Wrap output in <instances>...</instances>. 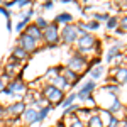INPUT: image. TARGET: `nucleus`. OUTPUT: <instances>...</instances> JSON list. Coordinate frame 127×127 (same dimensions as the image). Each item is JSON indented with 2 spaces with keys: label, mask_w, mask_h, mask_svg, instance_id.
Wrapping results in <instances>:
<instances>
[{
  "label": "nucleus",
  "mask_w": 127,
  "mask_h": 127,
  "mask_svg": "<svg viewBox=\"0 0 127 127\" xmlns=\"http://www.w3.org/2000/svg\"><path fill=\"white\" fill-rule=\"evenodd\" d=\"M66 68L71 69V71H75L76 75L81 76L85 71L90 69V63H88L87 56H81V54H78V53H73V54L68 58V61H66Z\"/></svg>",
  "instance_id": "obj_1"
},
{
  "label": "nucleus",
  "mask_w": 127,
  "mask_h": 127,
  "mask_svg": "<svg viewBox=\"0 0 127 127\" xmlns=\"http://www.w3.org/2000/svg\"><path fill=\"white\" fill-rule=\"evenodd\" d=\"M41 93H42V97H44L49 103H51V107L61 105V102H63V100H64V97H66L61 90L54 88L53 85H48V83H44V85L41 87Z\"/></svg>",
  "instance_id": "obj_2"
},
{
  "label": "nucleus",
  "mask_w": 127,
  "mask_h": 127,
  "mask_svg": "<svg viewBox=\"0 0 127 127\" xmlns=\"http://www.w3.org/2000/svg\"><path fill=\"white\" fill-rule=\"evenodd\" d=\"M93 97H95L97 108H105V110H108V107H110V105H112V103H114V102L119 98V95L110 93V92H107L105 88L102 87L97 93H93Z\"/></svg>",
  "instance_id": "obj_3"
},
{
  "label": "nucleus",
  "mask_w": 127,
  "mask_h": 127,
  "mask_svg": "<svg viewBox=\"0 0 127 127\" xmlns=\"http://www.w3.org/2000/svg\"><path fill=\"white\" fill-rule=\"evenodd\" d=\"M59 39L63 44L66 46H73L76 39H78V29H76V24H66L59 29Z\"/></svg>",
  "instance_id": "obj_4"
},
{
  "label": "nucleus",
  "mask_w": 127,
  "mask_h": 127,
  "mask_svg": "<svg viewBox=\"0 0 127 127\" xmlns=\"http://www.w3.org/2000/svg\"><path fill=\"white\" fill-rule=\"evenodd\" d=\"M42 41L46 42L48 48H54L58 46L61 39H59V27L54 22H49V26L42 31Z\"/></svg>",
  "instance_id": "obj_5"
},
{
  "label": "nucleus",
  "mask_w": 127,
  "mask_h": 127,
  "mask_svg": "<svg viewBox=\"0 0 127 127\" xmlns=\"http://www.w3.org/2000/svg\"><path fill=\"white\" fill-rule=\"evenodd\" d=\"M17 46L22 48L27 54H31V53H36V51L39 49V42L36 39H32L31 36H27L26 32H22L19 36V39H17Z\"/></svg>",
  "instance_id": "obj_6"
},
{
  "label": "nucleus",
  "mask_w": 127,
  "mask_h": 127,
  "mask_svg": "<svg viewBox=\"0 0 127 127\" xmlns=\"http://www.w3.org/2000/svg\"><path fill=\"white\" fill-rule=\"evenodd\" d=\"M95 92H97V83H95L93 80H87V81L81 85V88L76 92V98L80 100V103H83V102H85L90 95H93Z\"/></svg>",
  "instance_id": "obj_7"
},
{
  "label": "nucleus",
  "mask_w": 127,
  "mask_h": 127,
  "mask_svg": "<svg viewBox=\"0 0 127 127\" xmlns=\"http://www.w3.org/2000/svg\"><path fill=\"white\" fill-rule=\"evenodd\" d=\"M110 76H112V83L114 85L122 87V85L127 83V68L126 66H119V68L114 66L112 71H110Z\"/></svg>",
  "instance_id": "obj_8"
},
{
  "label": "nucleus",
  "mask_w": 127,
  "mask_h": 127,
  "mask_svg": "<svg viewBox=\"0 0 127 127\" xmlns=\"http://www.w3.org/2000/svg\"><path fill=\"white\" fill-rule=\"evenodd\" d=\"M20 69H22V66H20L19 61L10 58V61L7 63V66L3 69V73H5L10 80H17V78H20Z\"/></svg>",
  "instance_id": "obj_9"
},
{
  "label": "nucleus",
  "mask_w": 127,
  "mask_h": 127,
  "mask_svg": "<svg viewBox=\"0 0 127 127\" xmlns=\"http://www.w3.org/2000/svg\"><path fill=\"white\" fill-rule=\"evenodd\" d=\"M20 120H22L24 126H34V124H37V108L26 107L24 114L20 115Z\"/></svg>",
  "instance_id": "obj_10"
},
{
  "label": "nucleus",
  "mask_w": 127,
  "mask_h": 127,
  "mask_svg": "<svg viewBox=\"0 0 127 127\" xmlns=\"http://www.w3.org/2000/svg\"><path fill=\"white\" fill-rule=\"evenodd\" d=\"M7 90H9L10 93H14V95H22V97H24V93L27 92V85L20 78H17V80H12V81H10Z\"/></svg>",
  "instance_id": "obj_11"
},
{
  "label": "nucleus",
  "mask_w": 127,
  "mask_h": 127,
  "mask_svg": "<svg viewBox=\"0 0 127 127\" xmlns=\"http://www.w3.org/2000/svg\"><path fill=\"white\" fill-rule=\"evenodd\" d=\"M61 76L69 83V87H76V85H78V81H80V78H81L80 75H76L75 71L68 69L66 66H61Z\"/></svg>",
  "instance_id": "obj_12"
},
{
  "label": "nucleus",
  "mask_w": 127,
  "mask_h": 127,
  "mask_svg": "<svg viewBox=\"0 0 127 127\" xmlns=\"http://www.w3.org/2000/svg\"><path fill=\"white\" fill-rule=\"evenodd\" d=\"M122 48H124V44L122 42H114L112 46H108L107 49V54H105V59H107V63H112L114 58L122 53Z\"/></svg>",
  "instance_id": "obj_13"
},
{
  "label": "nucleus",
  "mask_w": 127,
  "mask_h": 127,
  "mask_svg": "<svg viewBox=\"0 0 127 127\" xmlns=\"http://www.w3.org/2000/svg\"><path fill=\"white\" fill-rule=\"evenodd\" d=\"M24 32H26L27 36H31L32 39H36L41 44V41H42V31H41L39 27L34 24V22H32V24H29V26L26 27V31H24Z\"/></svg>",
  "instance_id": "obj_14"
},
{
  "label": "nucleus",
  "mask_w": 127,
  "mask_h": 127,
  "mask_svg": "<svg viewBox=\"0 0 127 127\" xmlns=\"http://www.w3.org/2000/svg\"><path fill=\"white\" fill-rule=\"evenodd\" d=\"M97 112V108H90V107H81L76 112V117H78V120H81L83 124H87L88 120H90V117L93 115Z\"/></svg>",
  "instance_id": "obj_15"
},
{
  "label": "nucleus",
  "mask_w": 127,
  "mask_h": 127,
  "mask_svg": "<svg viewBox=\"0 0 127 127\" xmlns=\"http://www.w3.org/2000/svg\"><path fill=\"white\" fill-rule=\"evenodd\" d=\"M48 85H53L54 88H58V90H61L63 93H64V92H66V90L69 88V83H68V81H66L64 78H63L61 75H59V76H56V78L53 80L51 83H48Z\"/></svg>",
  "instance_id": "obj_16"
},
{
  "label": "nucleus",
  "mask_w": 127,
  "mask_h": 127,
  "mask_svg": "<svg viewBox=\"0 0 127 127\" xmlns=\"http://www.w3.org/2000/svg\"><path fill=\"white\" fill-rule=\"evenodd\" d=\"M54 24H56V26H59V24H63V26L73 24V15H71L69 12H61L59 15L54 17Z\"/></svg>",
  "instance_id": "obj_17"
},
{
  "label": "nucleus",
  "mask_w": 127,
  "mask_h": 127,
  "mask_svg": "<svg viewBox=\"0 0 127 127\" xmlns=\"http://www.w3.org/2000/svg\"><path fill=\"white\" fill-rule=\"evenodd\" d=\"M29 58V54L24 51L22 48H19V46H15V48L12 49V59H15V61H19V63H22L24 59Z\"/></svg>",
  "instance_id": "obj_18"
},
{
  "label": "nucleus",
  "mask_w": 127,
  "mask_h": 127,
  "mask_svg": "<svg viewBox=\"0 0 127 127\" xmlns=\"http://www.w3.org/2000/svg\"><path fill=\"white\" fill-rule=\"evenodd\" d=\"M88 73H90V80L97 81V80H100V78H102V75H103V66H102V64L92 66V68L88 69Z\"/></svg>",
  "instance_id": "obj_19"
},
{
  "label": "nucleus",
  "mask_w": 127,
  "mask_h": 127,
  "mask_svg": "<svg viewBox=\"0 0 127 127\" xmlns=\"http://www.w3.org/2000/svg\"><path fill=\"white\" fill-rule=\"evenodd\" d=\"M61 75V66H54V68H49L46 71V75H44V80H46V83H51L53 80L59 76Z\"/></svg>",
  "instance_id": "obj_20"
},
{
  "label": "nucleus",
  "mask_w": 127,
  "mask_h": 127,
  "mask_svg": "<svg viewBox=\"0 0 127 127\" xmlns=\"http://www.w3.org/2000/svg\"><path fill=\"white\" fill-rule=\"evenodd\" d=\"M122 110H124V103H122L120 98H117V100L108 107V112H110L112 115H115V117H119V114H122Z\"/></svg>",
  "instance_id": "obj_21"
},
{
  "label": "nucleus",
  "mask_w": 127,
  "mask_h": 127,
  "mask_svg": "<svg viewBox=\"0 0 127 127\" xmlns=\"http://www.w3.org/2000/svg\"><path fill=\"white\" fill-rule=\"evenodd\" d=\"M97 114H98V117H100V120H102V124L103 126H107L108 122L112 120V114L108 112V110H105V108H97Z\"/></svg>",
  "instance_id": "obj_22"
},
{
  "label": "nucleus",
  "mask_w": 127,
  "mask_h": 127,
  "mask_svg": "<svg viewBox=\"0 0 127 127\" xmlns=\"http://www.w3.org/2000/svg\"><path fill=\"white\" fill-rule=\"evenodd\" d=\"M75 102H76V93H68V95L64 97V100L61 102V107L66 110V108H68L69 105H73Z\"/></svg>",
  "instance_id": "obj_23"
},
{
  "label": "nucleus",
  "mask_w": 127,
  "mask_h": 127,
  "mask_svg": "<svg viewBox=\"0 0 127 127\" xmlns=\"http://www.w3.org/2000/svg\"><path fill=\"white\" fill-rule=\"evenodd\" d=\"M87 127H105V126L102 124V120H100V117H98V114L95 112V114L90 117V120L87 122Z\"/></svg>",
  "instance_id": "obj_24"
},
{
  "label": "nucleus",
  "mask_w": 127,
  "mask_h": 127,
  "mask_svg": "<svg viewBox=\"0 0 127 127\" xmlns=\"http://www.w3.org/2000/svg\"><path fill=\"white\" fill-rule=\"evenodd\" d=\"M119 20H120V17H117V15H110V19L107 20V31H115L119 27Z\"/></svg>",
  "instance_id": "obj_25"
},
{
  "label": "nucleus",
  "mask_w": 127,
  "mask_h": 127,
  "mask_svg": "<svg viewBox=\"0 0 127 127\" xmlns=\"http://www.w3.org/2000/svg\"><path fill=\"white\" fill-rule=\"evenodd\" d=\"M10 81H12V80H10L5 73H2V75H0V93H2L3 90H7V87H9Z\"/></svg>",
  "instance_id": "obj_26"
},
{
  "label": "nucleus",
  "mask_w": 127,
  "mask_h": 127,
  "mask_svg": "<svg viewBox=\"0 0 127 127\" xmlns=\"http://www.w3.org/2000/svg\"><path fill=\"white\" fill-rule=\"evenodd\" d=\"M51 108H53V107H48V108H39V110H37V124H39V122H42L44 119L48 117V115H49V112H51Z\"/></svg>",
  "instance_id": "obj_27"
},
{
  "label": "nucleus",
  "mask_w": 127,
  "mask_h": 127,
  "mask_svg": "<svg viewBox=\"0 0 127 127\" xmlns=\"http://www.w3.org/2000/svg\"><path fill=\"white\" fill-rule=\"evenodd\" d=\"M108 19H110V15H108V14H105V12H98V14H95V15H93V20H97L98 24H100V22H103V20L107 22Z\"/></svg>",
  "instance_id": "obj_28"
},
{
  "label": "nucleus",
  "mask_w": 127,
  "mask_h": 127,
  "mask_svg": "<svg viewBox=\"0 0 127 127\" xmlns=\"http://www.w3.org/2000/svg\"><path fill=\"white\" fill-rule=\"evenodd\" d=\"M34 24H36V26H37V27H39L41 31H44V29H46V27L49 26V22H48L46 19H44V17H41V15L37 17V19H36V22H34Z\"/></svg>",
  "instance_id": "obj_29"
},
{
  "label": "nucleus",
  "mask_w": 127,
  "mask_h": 127,
  "mask_svg": "<svg viewBox=\"0 0 127 127\" xmlns=\"http://www.w3.org/2000/svg\"><path fill=\"white\" fill-rule=\"evenodd\" d=\"M97 29H100V24H98L97 20H88L87 22V31L88 32H92V31H97Z\"/></svg>",
  "instance_id": "obj_30"
},
{
  "label": "nucleus",
  "mask_w": 127,
  "mask_h": 127,
  "mask_svg": "<svg viewBox=\"0 0 127 127\" xmlns=\"http://www.w3.org/2000/svg\"><path fill=\"white\" fill-rule=\"evenodd\" d=\"M103 88H105L107 92H110V93H115V95H117L119 90H120V87H119V85H114V83H107V85H103Z\"/></svg>",
  "instance_id": "obj_31"
},
{
  "label": "nucleus",
  "mask_w": 127,
  "mask_h": 127,
  "mask_svg": "<svg viewBox=\"0 0 127 127\" xmlns=\"http://www.w3.org/2000/svg\"><path fill=\"white\" fill-rule=\"evenodd\" d=\"M119 29L124 31V32H127V14L120 17V20H119Z\"/></svg>",
  "instance_id": "obj_32"
},
{
  "label": "nucleus",
  "mask_w": 127,
  "mask_h": 127,
  "mask_svg": "<svg viewBox=\"0 0 127 127\" xmlns=\"http://www.w3.org/2000/svg\"><path fill=\"white\" fill-rule=\"evenodd\" d=\"M124 54H122V53H120V54H117V56H115V58H114V61H112V63H114V64H115V68H119V66H122V63H124Z\"/></svg>",
  "instance_id": "obj_33"
},
{
  "label": "nucleus",
  "mask_w": 127,
  "mask_h": 127,
  "mask_svg": "<svg viewBox=\"0 0 127 127\" xmlns=\"http://www.w3.org/2000/svg\"><path fill=\"white\" fill-rule=\"evenodd\" d=\"M105 127H120V119L114 115V117H112V120H110Z\"/></svg>",
  "instance_id": "obj_34"
},
{
  "label": "nucleus",
  "mask_w": 127,
  "mask_h": 127,
  "mask_svg": "<svg viewBox=\"0 0 127 127\" xmlns=\"http://www.w3.org/2000/svg\"><path fill=\"white\" fill-rule=\"evenodd\" d=\"M17 7H19V9L31 7V0H17Z\"/></svg>",
  "instance_id": "obj_35"
},
{
  "label": "nucleus",
  "mask_w": 127,
  "mask_h": 127,
  "mask_svg": "<svg viewBox=\"0 0 127 127\" xmlns=\"http://www.w3.org/2000/svg\"><path fill=\"white\" fill-rule=\"evenodd\" d=\"M14 5H17V0H7V2H3V9H10Z\"/></svg>",
  "instance_id": "obj_36"
},
{
  "label": "nucleus",
  "mask_w": 127,
  "mask_h": 127,
  "mask_svg": "<svg viewBox=\"0 0 127 127\" xmlns=\"http://www.w3.org/2000/svg\"><path fill=\"white\" fill-rule=\"evenodd\" d=\"M71 127H87V124H83L81 120H76V122H75V124H73Z\"/></svg>",
  "instance_id": "obj_37"
},
{
  "label": "nucleus",
  "mask_w": 127,
  "mask_h": 127,
  "mask_svg": "<svg viewBox=\"0 0 127 127\" xmlns=\"http://www.w3.org/2000/svg\"><path fill=\"white\" fill-rule=\"evenodd\" d=\"M53 5H54L53 2H44V3H42V9H51Z\"/></svg>",
  "instance_id": "obj_38"
},
{
  "label": "nucleus",
  "mask_w": 127,
  "mask_h": 127,
  "mask_svg": "<svg viewBox=\"0 0 127 127\" xmlns=\"http://www.w3.org/2000/svg\"><path fill=\"white\" fill-rule=\"evenodd\" d=\"M120 127H127V120H120Z\"/></svg>",
  "instance_id": "obj_39"
},
{
  "label": "nucleus",
  "mask_w": 127,
  "mask_h": 127,
  "mask_svg": "<svg viewBox=\"0 0 127 127\" xmlns=\"http://www.w3.org/2000/svg\"><path fill=\"white\" fill-rule=\"evenodd\" d=\"M122 54H124V58H127V46H126V49H124V53H122Z\"/></svg>",
  "instance_id": "obj_40"
},
{
  "label": "nucleus",
  "mask_w": 127,
  "mask_h": 127,
  "mask_svg": "<svg viewBox=\"0 0 127 127\" xmlns=\"http://www.w3.org/2000/svg\"><path fill=\"white\" fill-rule=\"evenodd\" d=\"M53 127H58V126H53Z\"/></svg>",
  "instance_id": "obj_41"
}]
</instances>
